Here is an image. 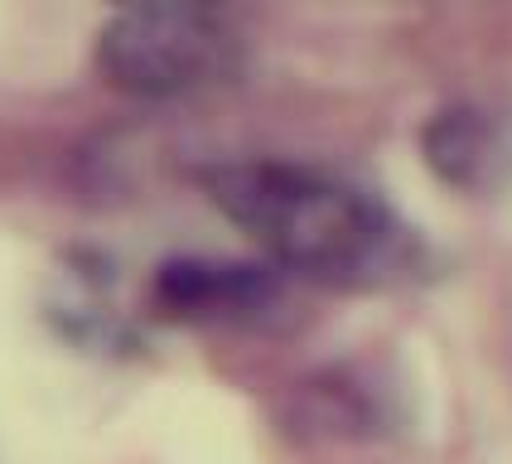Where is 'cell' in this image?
Segmentation results:
<instances>
[{"instance_id": "cell-1", "label": "cell", "mask_w": 512, "mask_h": 464, "mask_svg": "<svg viewBox=\"0 0 512 464\" xmlns=\"http://www.w3.org/2000/svg\"><path fill=\"white\" fill-rule=\"evenodd\" d=\"M203 184L281 271L343 290H387L430 276L426 237L343 174L290 160H237L213 165Z\"/></svg>"}, {"instance_id": "cell-2", "label": "cell", "mask_w": 512, "mask_h": 464, "mask_svg": "<svg viewBox=\"0 0 512 464\" xmlns=\"http://www.w3.org/2000/svg\"><path fill=\"white\" fill-rule=\"evenodd\" d=\"M107 83L136 97H179L223 83L242 63V34L228 15L203 5H136L97 39Z\"/></svg>"}, {"instance_id": "cell-3", "label": "cell", "mask_w": 512, "mask_h": 464, "mask_svg": "<svg viewBox=\"0 0 512 464\" xmlns=\"http://www.w3.org/2000/svg\"><path fill=\"white\" fill-rule=\"evenodd\" d=\"M426 160L445 184L498 189L512 174V107L459 102L426 131Z\"/></svg>"}, {"instance_id": "cell-4", "label": "cell", "mask_w": 512, "mask_h": 464, "mask_svg": "<svg viewBox=\"0 0 512 464\" xmlns=\"http://www.w3.org/2000/svg\"><path fill=\"white\" fill-rule=\"evenodd\" d=\"M276 295V271L242 261H170L155 281V300L174 319H252Z\"/></svg>"}]
</instances>
